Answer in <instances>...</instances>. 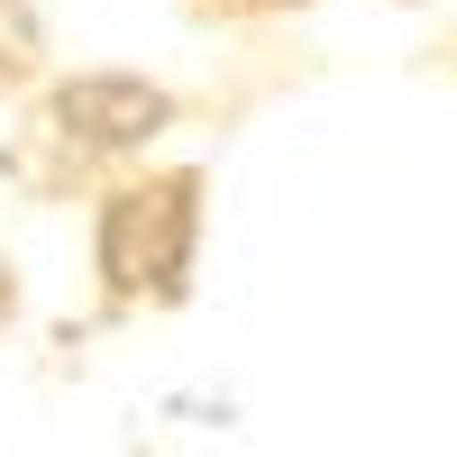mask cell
Listing matches in <instances>:
<instances>
[{
	"label": "cell",
	"instance_id": "6da1fadb",
	"mask_svg": "<svg viewBox=\"0 0 457 457\" xmlns=\"http://www.w3.org/2000/svg\"><path fill=\"white\" fill-rule=\"evenodd\" d=\"M183 120V101L156 83V73H120V64H83L64 83L37 92L19 146L0 156V174L37 183V193H64V183H92V174H120L137 165L146 146Z\"/></svg>",
	"mask_w": 457,
	"mask_h": 457
},
{
	"label": "cell",
	"instance_id": "7a4b0ae2",
	"mask_svg": "<svg viewBox=\"0 0 457 457\" xmlns=\"http://www.w3.org/2000/svg\"><path fill=\"white\" fill-rule=\"evenodd\" d=\"M202 256V165H120L92 202V265L101 293L137 312V302H183Z\"/></svg>",
	"mask_w": 457,
	"mask_h": 457
},
{
	"label": "cell",
	"instance_id": "3957f363",
	"mask_svg": "<svg viewBox=\"0 0 457 457\" xmlns=\"http://www.w3.org/2000/svg\"><path fill=\"white\" fill-rule=\"evenodd\" d=\"M46 83V19L37 0H0V92H37Z\"/></svg>",
	"mask_w": 457,
	"mask_h": 457
},
{
	"label": "cell",
	"instance_id": "277c9868",
	"mask_svg": "<svg viewBox=\"0 0 457 457\" xmlns=\"http://www.w3.org/2000/svg\"><path fill=\"white\" fill-rule=\"evenodd\" d=\"M302 10H320V0H183L193 28H275V19H302Z\"/></svg>",
	"mask_w": 457,
	"mask_h": 457
}]
</instances>
